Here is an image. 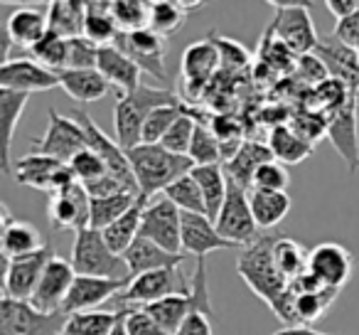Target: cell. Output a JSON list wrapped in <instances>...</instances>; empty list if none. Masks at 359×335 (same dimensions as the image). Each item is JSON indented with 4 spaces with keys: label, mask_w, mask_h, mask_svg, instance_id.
Here are the masks:
<instances>
[{
    "label": "cell",
    "mask_w": 359,
    "mask_h": 335,
    "mask_svg": "<svg viewBox=\"0 0 359 335\" xmlns=\"http://www.w3.org/2000/svg\"><path fill=\"white\" fill-rule=\"evenodd\" d=\"M130 281H114V279H94V276H76L72 291L67 296L62 313H86V310H96L101 303L111 298H118Z\"/></svg>",
    "instance_id": "d6986e66"
},
{
    "label": "cell",
    "mask_w": 359,
    "mask_h": 335,
    "mask_svg": "<svg viewBox=\"0 0 359 335\" xmlns=\"http://www.w3.org/2000/svg\"><path fill=\"white\" fill-rule=\"evenodd\" d=\"M175 335H215L212 315L202 313V310H195V313L187 315V320L180 325V330Z\"/></svg>",
    "instance_id": "6f0895ef"
},
{
    "label": "cell",
    "mask_w": 359,
    "mask_h": 335,
    "mask_svg": "<svg viewBox=\"0 0 359 335\" xmlns=\"http://www.w3.org/2000/svg\"><path fill=\"white\" fill-rule=\"evenodd\" d=\"M140 237L155 242L172 254H182V212L165 195L145 202L143 220H140Z\"/></svg>",
    "instance_id": "9c48e42d"
},
{
    "label": "cell",
    "mask_w": 359,
    "mask_h": 335,
    "mask_svg": "<svg viewBox=\"0 0 359 335\" xmlns=\"http://www.w3.org/2000/svg\"><path fill=\"white\" fill-rule=\"evenodd\" d=\"M190 176L197 180L202 190V197H205L207 205V217L210 220H217L222 205L226 200V188H229V180H226L224 165H195L190 171Z\"/></svg>",
    "instance_id": "1f68e13d"
},
{
    "label": "cell",
    "mask_w": 359,
    "mask_h": 335,
    "mask_svg": "<svg viewBox=\"0 0 359 335\" xmlns=\"http://www.w3.org/2000/svg\"><path fill=\"white\" fill-rule=\"evenodd\" d=\"M47 217H50L52 230H86L91 217V197L86 188L81 183H74L67 190L52 195L47 205Z\"/></svg>",
    "instance_id": "2e32d148"
},
{
    "label": "cell",
    "mask_w": 359,
    "mask_h": 335,
    "mask_svg": "<svg viewBox=\"0 0 359 335\" xmlns=\"http://www.w3.org/2000/svg\"><path fill=\"white\" fill-rule=\"evenodd\" d=\"M332 35L337 37L339 42H344V45L359 50V13L344 18V20H337V27H334Z\"/></svg>",
    "instance_id": "680465c9"
},
{
    "label": "cell",
    "mask_w": 359,
    "mask_h": 335,
    "mask_svg": "<svg viewBox=\"0 0 359 335\" xmlns=\"http://www.w3.org/2000/svg\"><path fill=\"white\" fill-rule=\"evenodd\" d=\"M60 86L76 104H94L109 94L111 84L99 70H65L60 72Z\"/></svg>",
    "instance_id": "f1b7e54d"
},
{
    "label": "cell",
    "mask_w": 359,
    "mask_h": 335,
    "mask_svg": "<svg viewBox=\"0 0 359 335\" xmlns=\"http://www.w3.org/2000/svg\"><path fill=\"white\" fill-rule=\"evenodd\" d=\"M13 176H15V180L20 185L52 192V195L79 183L74 178V173H72L69 163H62V160L47 158V155L40 153H30L18 160L15 168H13Z\"/></svg>",
    "instance_id": "8fae6325"
},
{
    "label": "cell",
    "mask_w": 359,
    "mask_h": 335,
    "mask_svg": "<svg viewBox=\"0 0 359 335\" xmlns=\"http://www.w3.org/2000/svg\"><path fill=\"white\" fill-rule=\"evenodd\" d=\"M187 259V254H172V251L163 249L155 242L150 239H138L130 244V249L123 254V261L128 266L130 279L140 274H148V271H158V269H177L182 261Z\"/></svg>",
    "instance_id": "d4e9b609"
},
{
    "label": "cell",
    "mask_w": 359,
    "mask_h": 335,
    "mask_svg": "<svg viewBox=\"0 0 359 335\" xmlns=\"http://www.w3.org/2000/svg\"><path fill=\"white\" fill-rule=\"evenodd\" d=\"M126 153H128L130 168H133L135 183H138L140 200L145 202L158 197V192L163 195L175 180H180L195 168V163L187 155L170 153L163 145L140 143Z\"/></svg>",
    "instance_id": "6da1fadb"
},
{
    "label": "cell",
    "mask_w": 359,
    "mask_h": 335,
    "mask_svg": "<svg viewBox=\"0 0 359 335\" xmlns=\"http://www.w3.org/2000/svg\"><path fill=\"white\" fill-rule=\"evenodd\" d=\"M273 160L269 143H256V140H244V145L239 148V153L231 160L224 163V173L229 180H234L236 185H241L244 190H251V183L261 165Z\"/></svg>",
    "instance_id": "83f0119b"
},
{
    "label": "cell",
    "mask_w": 359,
    "mask_h": 335,
    "mask_svg": "<svg viewBox=\"0 0 359 335\" xmlns=\"http://www.w3.org/2000/svg\"><path fill=\"white\" fill-rule=\"evenodd\" d=\"M200 6L202 3H175V0H158V3H150L148 27L168 40L172 32H177L180 27L185 25L190 13L197 11Z\"/></svg>",
    "instance_id": "836d02e7"
},
{
    "label": "cell",
    "mask_w": 359,
    "mask_h": 335,
    "mask_svg": "<svg viewBox=\"0 0 359 335\" xmlns=\"http://www.w3.org/2000/svg\"><path fill=\"white\" fill-rule=\"evenodd\" d=\"M295 72H298V74L303 77V79L308 81V84H313V86H320V84H325V81L330 79L327 70H325L323 62H320L318 57H315V52L298 57V65H295Z\"/></svg>",
    "instance_id": "11a10c76"
},
{
    "label": "cell",
    "mask_w": 359,
    "mask_h": 335,
    "mask_svg": "<svg viewBox=\"0 0 359 335\" xmlns=\"http://www.w3.org/2000/svg\"><path fill=\"white\" fill-rule=\"evenodd\" d=\"M269 148H271V153H273V158L283 165H298L315 153V145L308 143L305 138H300L288 124L273 126V129H271Z\"/></svg>",
    "instance_id": "d6a6232c"
},
{
    "label": "cell",
    "mask_w": 359,
    "mask_h": 335,
    "mask_svg": "<svg viewBox=\"0 0 359 335\" xmlns=\"http://www.w3.org/2000/svg\"><path fill=\"white\" fill-rule=\"evenodd\" d=\"M357 52H359V50H357Z\"/></svg>",
    "instance_id": "be15d7a7"
},
{
    "label": "cell",
    "mask_w": 359,
    "mask_h": 335,
    "mask_svg": "<svg viewBox=\"0 0 359 335\" xmlns=\"http://www.w3.org/2000/svg\"><path fill=\"white\" fill-rule=\"evenodd\" d=\"M170 202L180 207V212H195V215H207V205H205V197H202V190L197 185L195 178L187 173L182 176L180 180H175L168 190L163 192Z\"/></svg>",
    "instance_id": "7bdbcfd3"
},
{
    "label": "cell",
    "mask_w": 359,
    "mask_h": 335,
    "mask_svg": "<svg viewBox=\"0 0 359 335\" xmlns=\"http://www.w3.org/2000/svg\"><path fill=\"white\" fill-rule=\"evenodd\" d=\"M219 70H222V60H219V50H217L215 40L192 42V45L182 52L180 74H182V81H185V86L192 94H200Z\"/></svg>",
    "instance_id": "7402d4cb"
},
{
    "label": "cell",
    "mask_w": 359,
    "mask_h": 335,
    "mask_svg": "<svg viewBox=\"0 0 359 335\" xmlns=\"http://www.w3.org/2000/svg\"><path fill=\"white\" fill-rule=\"evenodd\" d=\"M55 86H60V74L27 57L6 60L0 67V89L35 94V91L55 89Z\"/></svg>",
    "instance_id": "e0dca14e"
},
{
    "label": "cell",
    "mask_w": 359,
    "mask_h": 335,
    "mask_svg": "<svg viewBox=\"0 0 359 335\" xmlns=\"http://www.w3.org/2000/svg\"><path fill=\"white\" fill-rule=\"evenodd\" d=\"M74 279H76V271L72 266V261L55 256L45 266V271H42V279L37 284L35 294H32L30 303L40 313H62V306H65L67 296H69Z\"/></svg>",
    "instance_id": "9a60e30c"
},
{
    "label": "cell",
    "mask_w": 359,
    "mask_h": 335,
    "mask_svg": "<svg viewBox=\"0 0 359 335\" xmlns=\"http://www.w3.org/2000/svg\"><path fill=\"white\" fill-rule=\"evenodd\" d=\"M138 200H140V197L135 195V192H118V195L101 197V200H91L89 227H91V230L104 232L106 227H111L116 220H121V217H123Z\"/></svg>",
    "instance_id": "f35d334b"
},
{
    "label": "cell",
    "mask_w": 359,
    "mask_h": 335,
    "mask_svg": "<svg viewBox=\"0 0 359 335\" xmlns=\"http://www.w3.org/2000/svg\"><path fill=\"white\" fill-rule=\"evenodd\" d=\"M215 45L219 50V60H222V70L236 74V72L246 70L251 62V55L241 42H234L229 37H215Z\"/></svg>",
    "instance_id": "816d5d0a"
},
{
    "label": "cell",
    "mask_w": 359,
    "mask_h": 335,
    "mask_svg": "<svg viewBox=\"0 0 359 335\" xmlns=\"http://www.w3.org/2000/svg\"><path fill=\"white\" fill-rule=\"evenodd\" d=\"M121 30L111 13V3H86L84 37L96 47H109L118 40Z\"/></svg>",
    "instance_id": "d590c367"
},
{
    "label": "cell",
    "mask_w": 359,
    "mask_h": 335,
    "mask_svg": "<svg viewBox=\"0 0 359 335\" xmlns=\"http://www.w3.org/2000/svg\"><path fill=\"white\" fill-rule=\"evenodd\" d=\"M315 57L325 65L330 79L339 81L359 94V52L354 47L339 42L334 35H327L320 37L318 47H315Z\"/></svg>",
    "instance_id": "ffe728a7"
},
{
    "label": "cell",
    "mask_w": 359,
    "mask_h": 335,
    "mask_svg": "<svg viewBox=\"0 0 359 335\" xmlns=\"http://www.w3.org/2000/svg\"><path fill=\"white\" fill-rule=\"evenodd\" d=\"M84 185V183H81ZM86 192H89L91 200H101V197H111V195H118V192H130L128 188L123 185V183L118 180V178L114 176H104L99 178V180L94 183H86Z\"/></svg>",
    "instance_id": "9f6ffc18"
},
{
    "label": "cell",
    "mask_w": 359,
    "mask_h": 335,
    "mask_svg": "<svg viewBox=\"0 0 359 335\" xmlns=\"http://www.w3.org/2000/svg\"><path fill=\"white\" fill-rule=\"evenodd\" d=\"M187 106L180 101V104H170V106H160L155 109L153 114L148 116L143 126V136H140V143H148V145H160L163 138L168 136V131L172 129V124L180 119V116L185 114Z\"/></svg>",
    "instance_id": "f6af8a7d"
},
{
    "label": "cell",
    "mask_w": 359,
    "mask_h": 335,
    "mask_svg": "<svg viewBox=\"0 0 359 335\" xmlns=\"http://www.w3.org/2000/svg\"><path fill=\"white\" fill-rule=\"evenodd\" d=\"M111 13L121 32H135L148 27L150 20V3L145 0H114Z\"/></svg>",
    "instance_id": "bcb514c9"
},
{
    "label": "cell",
    "mask_w": 359,
    "mask_h": 335,
    "mask_svg": "<svg viewBox=\"0 0 359 335\" xmlns=\"http://www.w3.org/2000/svg\"><path fill=\"white\" fill-rule=\"evenodd\" d=\"M57 256L55 247L47 242L45 249H40L37 254L22 256V259H11L6 261V276H3V296L15 301H30L35 294L37 284L42 279V271Z\"/></svg>",
    "instance_id": "4fadbf2b"
},
{
    "label": "cell",
    "mask_w": 359,
    "mask_h": 335,
    "mask_svg": "<svg viewBox=\"0 0 359 335\" xmlns=\"http://www.w3.org/2000/svg\"><path fill=\"white\" fill-rule=\"evenodd\" d=\"M116 323V310H86L67 315L60 335H109Z\"/></svg>",
    "instance_id": "60d3db41"
},
{
    "label": "cell",
    "mask_w": 359,
    "mask_h": 335,
    "mask_svg": "<svg viewBox=\"0 0 359 335\" xmlns=\"http://www.w3.org/2000/svg\"><path fill=\"white\" fill-rule=\"evenodd\" d=\"M99 50L94 42H89L84 35L69 40V62L67 70H96L99 65Z\"/></svg>",
    "instance_id": "f5cc1de1"
},
{
    "label": "cell",
    "mask_w": 359,
    "mask_h": 335,
    "mask_svg": "<svg viewBox=\"0 0 359 335\" xmlns=\"http://www.w3.org/2000/svg\"><path fill=\"white\" fill-rule=\"evenodd\" d=\"M128 313V335H168L140 306H118Z\"/></svg>",
    "instance_id": "db71d44e"
},
{
    "label": "cell",
    "mask_w": 359,
    "mask_h": 335,
    "mask_svg": "<svg viewBox=\"0 0 359 335\" xmlns=\"http://www.w3.org/2000/svg\"><path fill=\"white\" fill-rule=\"evenodd\" d=\"M72 266L76 276H94V279H114V281H130L128 266L123 256H118L99 230L76 232L74 247H72Z\"/></svg>",
    "instance_id": "277c9868"
},
{
    "label": "cell",
    "mask_w": 359,
    "mask_h": 335,
    "mask_svg": "<svg viewBox=\"0 0 359 335\" xmlns=\"http://www.w3.org/2000/svg\"><path fill=\"white\" fill-rule=\"evenodd\" d=\"M0 247H3L6 261H11L37 254L40 249H45L47 242L37 227H32L30 222L15 220L11 215V210L3 205V237H0Z\"/></svg>",
    "instance_id": "cb8c5ba5"
},
{
    "label": "cell",
    "mask_w": 359,
    "mask_h": 335,
    "mask_svg": "<svg viewBox=\"0 0 359 335\" xmlns=\"http://www.w3.org/2000/svg\"><path fill=\"white\" fill-rule=\"evenodd\" d=\"M72 116H74V119L81 124V129H84L86 143H89V148L96 150V153L101 155V160L106 163V168H109V176L118 178V180L123 183V185L128 188L130 192H135V195L140 197L138 183H135L133 168H130V160H128V153H126V150L121 148L118 140L109 138V136H106L104 131H101L99 126L94 124V119H91V116L86 114V111L74 109V111H72Z\"/></svg>",
    "instance_id": "7c38bea8"
},
{
    "label": "cell",
    "mask_w": 359,
    "mask_h": 335,
    "mask_svg": "<svg viewBox=\"0 0 359 335\" xmlns=\"http://www.w3.org/2000/svg\"><path fill=\"white\" fill-rule=\"evenodd\" d=\"M195 131H197V119H195V114H192L190 106H187L185 114L175 121L172 129L168 131V136H165L160 145H163V148H168L170 153L187 155V153H190L192 138H195Z\"/></svg>",
    "instance_id": "7dc6e473"
},
{
    "label": "cell",
    "mask_w": 359,
    "mask_h": 335,
    "mask_svg": "<svg viewBox=\"0 0 359 335\" xmlns=\"http://www.w3.org/2000/svg\"><path fill=\"white\" fill-rule=\"evenodd\" d=\"M72 173H74V178L79 183H94L99 180V178L109 176V168H106V163L101 160V155L96 153V150L91 148H84L79 155H74L69 163Z\"/></svg>",
    "instance_id": "f907efd6"
},
{
    "label": "cell",
    "mask_w": 359,
    "mask_h": 335,
    "mask_svg": "<svg viewBox=\"0 0 359 335\" xmlns=\"http://www.w3.org/2000/svg\"><path fill=\"white\" fill-rule=\"evenodd\" d=\"M114 45L123 55H128L140 70L153 74L155 79H168V72H165V37L158 35L155 30L143 27V30L135 32H121Z\"/></svg>",
    "instance_id": "5bb4252c"
},
{
    "label": "cell",
    "mask_w": 359,
    "mask_h": 335,
    "mask_svg": "<svg viewBox=\"0 0 359 335\" xmlns=\"http://www.w3.org/2000/svg\"><path fill=\"white\" fill-rule=\"evenodd\" d=\"M308 259L310 251L305 249L300 242L290 239V237H278L273 244V261L278 266L280 276L288 284H293L298 276H303L308 271Z\"/></svg>",
    "instance_id": "74e56055"
},
{
    "label": "cell",
    "mask_w": 359,
    "mask_h": 335,
    "mask_svg": "<svg viewBox=\"0 0 359 335\" xmlns=\"http://www.w3.org/2000/svg\"><path fill=\"white\" fill-rule=\"evenodd\" d=\"M310 6L305 0H276V18L271 25V35L278 42H283L295 57H303L315 52L320 37L315 32V22L310 18Z\"/></svg>",
    "instance_id": "5b68a950"
},
{
    "label": "cell",
    "mask_w": 359,
    "mask_h": 335,
    "mask_svg": "<svg viewBox=\"0 0 359 335\" xmlns=\"http://www.w3.org/2000/svg\"><path fill=\"white\" fill-rule=\"evenodd\" d=\"M65 320V313H40L30 301H0V335H60Z\"/></svg>",
    "instance_id": "ba28073f"
},
{
    "label": "cell",
    "mask_w": 359,
    "mask_h": 335,
    "mask_svg": "<svg viewBox=\"0 0 359 335\" xmlns=\"http://www.w3.org/2000/svg\"><path fill=\"white\" fill-rule=\"evenodd\" d=\"M30 55L37 65L47 67V70L60 74V72L67 70V62H69V40L55 35V32H47V35L32 47Z\"/></svg>",
    "instance_id": "b9f144b4"
},
{
    "label": "cell",
    "mask_w": 359,
    "mask_h": 335,
    "mask_svg": "<svg viewBox=\"0 0 359 335\" xmlns=\"http://www.w3.org/2000/svg\"><path fill=\"white\" fill-rule=\"evenodd\" d=\"M96 70L104 74V79L109 81L111 86H116V89L121 91V96L133 94L140 86V72L143 70H140L128 55H123L116 45L101 47Z\"/></svg>",
    "instance_id": "484cf974"
},
{
    "label": "cell",
    "mask_w": 359,
    "mask_h": 335,
    "mask_svg": "<svg viewBox=\"0 0 359 335\" xmlns=\"http://www.w3.org/2000/svg\"><path fill=\"white\" fill-rule=\"evenodd\" d=\"M50 32V25H47V15L35 8H18L13 11V15L8 18L6 25V40L11 45L25 47L27 52L42 40V37Z\"/></svg>",
    "instance_id": "4316f807"
},
{
    "label": "cell",
    "mask_w": 359,
    "mask_h": 335,
    "mask_svg": "<svg viewBox=\"0 0 359 335\" xmlns=\"http://www.w3.org/2000/svg\"><path fill=\"white\" fill-rule=\"evenodd\" d=\"M290 291V289H288ZM293 294V291H290ZM339 291L325 289L320 294H293V325H313L327 313Z\"/></svg>",
    "instance_id": "ab89813d"
},
{
    "label": "cell",
    "mask_w": 359,
    "mask_h": 335,
    "mask_svg": "<svg viewBox=\"0 0 359 335\" xmlns=\"http://www.w3.org/2000/svg\"><path fill=\"white\" fill-rule=\"evenodd\" d=\"M325 6L337 20H344V18L359 13V0H325Z\"/></svg>",
    "instance_id": "91938a15"
},
{
    "label": "cell",
    "mask_w": 359,
    "mask_h": 335,
    "mask_svg": "<svg viewBox=\"0 0 359 335\" xmlns=\"http://www.w3.org/2000/svg\"><path fill=\"white\" fill-rule=\"evenodd\" d=\"M84 22L86 3H81V0H55V3H50V11H47L50 32L65 37V40H74V37L84 35Z\"/></svg>",
    "instance_id": "4dcf8cb0"
},
{
    "label": "cell",
    "mask_w": 359,
    "mask_h": 335,
    "mask_svg": "<svg viewBox=\"0 0 359 335\" xmlns=\"http://www.w3.org/2000/svg\"><path fill=\"white\" fill-rule=\"evenodd\" d=\"M86 143V133L81 124L74 116H62L55 109L50 111V126L42 138H32V153L47 155V158L62 160V163H72L74 155H79Z\"/></svg>",
    "instance_id": "30bf717a"
},
{
    "label": "cell",
    "mask_w": 359,
    "mask_h": 335,
    "mask_svg": "<svg viewBox=\"0 0 359 335\" xmlns=\"http://www.w3.org/2000/svg\"><path fill=\"white\" fill-rule=\"evenodd\" d=\"M109 335H128V313H126V308H116V323Z\"/></svg>",
    "instance_id": "6125c7cd"
},
{
    "label": "cell",
    "mask_w": 359,
    "mask_h": 335,
    "mask_svg": "<svg viewBox=\"0 0 359 335\" xmlns=\"http://www.w3.org/2000/svg\"><path fill=\"white\" fill-rule=\"evenodd\" d=\"M192 281L177 269H158L130 279L128 289L116 298V306H148L170 296L190 294Z\"/></svg>",
    "instance_id": "52a82bcc"
},
{
    "label": "cell",
    "mask_w": 359,
    "mask_h": 335,
    "mask_svg": "<svg viewBox=\"0 0 359 335\" xmlns=\"http://www.w3.org/2000/svg\"><path fill=\"white\" fill-rule=\"evenodd\" d=\"M288 126L300 138H305L313 145H318V140L323 138V136H327V119L313 109H303V111H298V114H293Z\"/></svg>",
    "instance_id": "681fc988"
},
{
    "label": "cell",
    "mask_w": 359,
    "mask_h": 335,
    "mask_svg": "<svg viewBox=\"0 0 359 335\" xmlns=\"http://www.w3.org/2000/svg\"><path fill=\"white\" fill-rule=\"evenodd\" d=\"M273 335H330V333H323V330H315L313 325H288V328L278 330Z\"/></svg>",
    "instance_id": "94428289"
},
{
    "label": "cell",
    "mask_w": 359,
    "mask_h": 335,
    "mask_svg": "<svg viewBox=\"0 0 359 335\" xmlns=\"http://www.w3.org/2000/svg\"><path fill=\"white\" fill-rule=\"evenodd\" d=\"M357 101L359 96H352L342 109H337L327 119V138L332 140L334 150L342 155L349 173L359 168V136H357Z\"/></svg>",
    "instance_id": "603a6c76"
},
{
    "label": "cell",
    "mask_w": 359,
    "mask_h": 335,
    "mask_svg": "<svg viewBox=\"0 0 359 335\" xmlns=\"http://www.w3.org/2000/svg\"><path fill=\"white\" fill-rule=\"evenodd\" d=\"M290 176L285 171V165L278 160H269L256 171L254 183H251V190H266V192H285L288 190Z\"/></svg>",
    "instance_id": "c3c4849f"
},
{
    "label": "cell",
    "mask_w": 359,
    "mask_h": 335,
    "mask_svg": "<svg viewBox=\"0 0 359 335\" xmlns=\"http://www.w3.org/2000/svg\"><path fill=\"white\" fill-rule=\"evenodd\" d=\"M143 210H145V200H138L128 212H126L121 220H116L111 227H106L101 235H104L106 244L116 251L118 256H123L130 249L135 239L140 237V220H143Z\"/></svg>",
    "instance_id": "8d00e7d4"
},
{
    "label": "cell",
    "mask_w": 359,
    "mask_h": 335,
    "mask_svg": "<svg viewBox=\"0 0 359 335\" xmlns=\"http://www.w3.org/2000/svg\"><path fill=\"white\" fill-rule=\"evenodd\" d=\"M195 114V111H192ZM197 119V116H195ZM187 158L192 160L195 165H224V158H222V145L219 138L212 133L210 124H202L197 121V131H195V138H192L190 145V153Z\"/></svg>",
    "instance_id": "ee69618b"
},
{
    "label": "cell",
    "mask_w": 359,
    "mask_h": 335,
    "mask_svg": "<svg viewBox=\"0 0 359 335\" xmlns=\"http://www.w3.org/2000/svg\"><path fill=\"white\" fill-rule=\"evenodd\" d=\"M170 104H180L172 89H158V86L148 84H140L133 94L118 96L114 106V131L121 148L130 150L140 145V136H143V126L148 116L160 106Z\"/></svg>",
    "instance_id": "3957f363"
},
{
    "label": "cell",
    "mask_w": 359,
    "mask_h": 335,
    "mask_svg": "<svg viewBox=\"0 0 359 335\" xmlns=\"http://www.w3.org/2000/svg\"><path fill=\"white\" fill-rule=\"evenodd\" d=\"M276 239L278 237L264 235L256 244L246 247L241 251L239 261H236V274L261 301H266V306L273 313H278L285 296H288V281L280 276L278 266L273 261Z\"/></svg>",
    "instance_id": "7a4b0ae2"
},
{
    "label": "cell",
    "mask_w": 359,
    "mask_h": 335,
    "mask_svg": "<svg viewBox=\"0 0 359 335\" xmlns=\"http://www.w3.org/2000/svg\"><path fill=\"white\" fill-rule=\"evenodd\" d=\"M249 202L254 220L259 230H271L280 225L290 212L288 192H266V190H249Z\"/></svg>",
    "instance_id": "e575fe53"
},
{
    "label": "cell",
    "mask_w": 359,
    "mask_h": 335,
    "mask_svg": "<svg viewBox=\"0 0 359 335\" xmlns=\"http://www.w3.org/2000/svg\"><path fill=\"white\" fill-rule=\"evenodd\" d=\"M219 249H239V247L226 242L217 232L215 220H210L207 215L182 212V254H192L200 261L207 259V254Z\"/></svg>",
    "instance_id": "44dd1931"
},
{
    "label": "cell",
    "mask_w": 359,
    "mask_h": 335,
    "mask_svg": "<svg viewBox=\"0 0 359 335\" xmlns=\"http://www.w3.org/2000/svg\"><path fill=\"white\" fill-rule=\"evenodd\" d=\"M226 180H229V178H226ZM215 227L226 242L236 244L239 249H246V247L256 244V242L261 239L259 225H256L254 212H251L249 190L236 185L234 180H229L226 200H224V205H222L219 215H217Z\"/></svg>",
    "instance_id": "8992f818"
},
{
    "label": "cell",
    "mask_w": 359,
    "mask_h": 335,
    "mask_svg": "<svg viewBox=\"0 0 359 335\" xmlns=\"http://www.w3.org/2000/svg\"><path fill=\"white\" fill-rule=\"evenodd\" d=\"M30 94H20V91L0 89V129H3V173H13V136H15L18 121H20L22 111H25Z\"/></svg>",
    "instance_id": "f546056e"
},
{
    "label": "cell",
    "mask_w": 359,
    "mask_h": 335,
    "mask_svg": "<svg viewBox=\"0 0 359 335\" xmlns=\"http://www.w3.org/2000/svg\"><path fill=\"white\" fill-rule=\"evenodd\" d=\"M308 271L327 289H342L354 271V256L337 242H325L310 249Z\"/></svg>",
    "instance_id": "ac0fdd59"
}]
</instances>
